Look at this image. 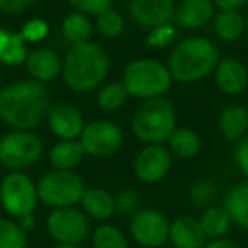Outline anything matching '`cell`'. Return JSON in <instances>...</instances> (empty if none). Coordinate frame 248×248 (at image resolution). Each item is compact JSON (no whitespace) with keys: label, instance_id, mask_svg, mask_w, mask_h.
Listing matches in <instances>:
<instances>
[{"label":"cell","instance_id":"d4e9b609","mask_svg":"<svg viewBox=\"0 0 248 248\" xmlns=\"http://www.w3.org/2000/svg\"><path fill=\"white\" fill-rule=\"evenodd\" d=\"M93 26L90 22L89 16L80 14V12L75 11L66 14L62 22V36L66 43H70V46L90 41Z\"/></svg>","mask_w":248,"mask_h":248},{"label":"cell","instance_id":"ab89813d","mask_svg":"<svg viewBox=\"0 0 248 248\" xmlns=\"http://www.w3.org/2000/svg\"><path fill=\"white\" fill-rule=\"evenodd\" d=\"M204 248H241L236 241L228 240V238H216L204 245Z\"/></svg>","mask_w":248,"mask_h":248},{"label":"cell","instance_id":"f1b7e54d","mask_svg":"<svg viewBox=\"0 0 248 248\" xmlns=\"http://www.w3.org/2000/svg\"><path fill=\"white\" fill-rule=\"evenodd\" d=\"M92 248H129V245L119 228L104 223L92 231Z\"/></svg>","mask_w":248,"mask_h":248},{"label":"cell","instance_id":"603a6c76","mask_svg":"<svg viewBox=\"0 0 248 248\" xmlns=\"http://www.w3.org/2000/svg\"><path fill=\"white\" fill-rule=\"evenodd\" d=\"M85 156L78 140H60L49 150V163L55 170H75Z\"/></svg>","mask_w":248,"mask_h":248},{"label":"cell","instance_id":"4316f807","mask_svg":"<svg viewBox=\"0 0 248 248\" xmlns=\"http://www.w3.org/2000/svg\"><path fill=\"white\" fill-rule=\"evenodd\" d=\"M169 150L179 158H194L201 150V138L190 128H175L169 138Z\"/></svg>","mask_w":248,"mask_h":248},{"label":"cell","instance_id":"d6986e66","mask_svg":"<svg viewBox=\"0 0 248 248\" xmlns=\"http://www.w3.org/2000/svg\"><path fill=\"white\" fill-rule=\"evenodd\" d=\"M217 129L224 140L238 143L248 133V109L241 104H230L223 107L217 116Z\"/></svg>","mask_w":248,"mask_h":248},{"label":"cell","instance_id":"836d02e7","mask_svg":"<svg viewBox=\"0 0 248 248\" xmlns=\"http://www.w3.org/2000/svg\"><path fill=\"white\" fill-rule=\"evenodd\" d=\"M114 204L121 216H133L140 209V196L133 189H123L114 196Z\"/></svg>","mask_w":248,"mask_h":248},{"label":"cell","instance_id":"8fae6325","mask_svg":"<svg viewBox=\"0 0 248 248\" xmlns=\"http://www.w3.org/2000/svg\"><path fill=\"white\" fill-rule=\"evenodd\" d=\"M170 221L153 207L138 209L129 219V234L141 248H160L169 241Z\"/></svg>","mask_w":248,"mask_h":248},{"label":"cell","instance_id":"8992f818","mask_svg":"<svg viewBox=\"0 0 248 248\" xmlns=\"http://www.w3.org/2000/svg\"><path fill=\"white\" fill-rule=\"evenodd\" d=\"M36 187L39 202L53 209L75 207L87 189L83 179L75 170H51L38 180Z\"/></svg>","mask_w":248,"mask_h":248},{"label":"cell","instance_id":"5b68a950","mask_svg":"<svg viewBox=\"0 0 248 248\" xmlns=\"http://www.w3.org/2000/svg\"><path fill=\"white\" fill-rule=\"evenodd\" d=\"M121 83L129 97L150 100L163 97V93L169 92L173 78L170 75L169 66L158 60L136 58L126 65Z\"/></svg>","mask_w":248,"mask_h":248},{"label":"cell","instance_id":"d590c367","mask_svg":"<svg viewBox=\"0 0 248 248\" xmlns=\"http://www.w3.org/2000/svg\"><path fill=\"white\" fill-rule=\"evenodd\" d=\"M48 32H49L48 22L43 21V19H31V21H28L24 24L21 34L28 45H34V43L43 41L48 36Z\"/></svg>","mask_w":248,"mask_h":248},{"label":"cell","instance_id":"4dcf8cb0","mask_svg":"<svg viewBox=\"0 0 248 248\" xmlns=\"http://www.w3.org/2000/svg\"><path fill=\"white\" fill-rule=\"evenodd\" d=\"M217 196V187L214 180L211 179H199L190 186L189 189V202L196 207H209L213 206L214 199Z\"/></svg>","mask_w":248,"mask_h":248},{"label":"cell","instance_id":"3957f363","mask_svg":"<svg viewBox=\"0 0 248 248\" xmlns=\"http://www.w3.org/2000/svg\"><path fill=\"white\" fill-rule=\"evenodd\" d=\"M219 62L221 53L216 43L202 36H190L173 48L167 66L173 82L189 85L214 73Z\"/></svg>","mask_w":248,"mask_h":248},{"label":"cell","instance_id":"7bdbcfd3","mask_svg":"<svg viewBox=\"0 0 248 248\" xmlns=\"http://www.w3.org/2000/svg\"><path fill=\"white\" fill-rule=\"evenodd\" d=\"M245 24H247V32H248V11H247V16H245Z\"/></svg>","mask_w":248,"mask_h":248},{"label":"cell","instance_id":"ffe728a7","mask_svg":"<svg viewBox=\"0 0 248 248\" xmlns=\"http://www.w3.org/2000/svg\"><path fill=\"white\" fill-rule=\"evenodd\" d=\"M82 211L87 217H92L97 221L109 219L112 214H116V204H114V196L109 190L102 187H90L85 189L80 201Z\"/></svg>","mask_w":248,"mask_h":248},{"label":"cell","instance_id":"e0dca14e","mask_svg":"<svg viewBox=\"0 0 248 248\" xmlns=\"http://www.w3.org/2000/svg\"><path fill=\"white\" fill-rule=\"evenodd\" d=\"M214 83L226 95H238L248 85V70L240 60L224 58L214 70Z\"/></svg>","mask_w":248,"mask_h":248},{"label":"cell","instance_id":"6da1fadb","mask_svg":"<svg viewBox=\"0 0 248 248\" xmlns=\"http://www.w3.org/2000/svg\"><path fill=\"white\" fill-rule=\"evenodd\" d=\"M49 107L48 89L36 80H21L0 89V121L12 129H34Z\"/></svg>","mask_w":248,"mask_h":248},{"label":"cell","instance_id":"1f68e13d","mask_svg":"<svg viewBox=\"0 0 248 248\" xmlns=\"http://www.w3.org/2000/svg\"><path fill=\"white\" fill-rule=\"evenodd\" d=\"M97 29L104 38H119L124 31L123 14L117 12L116 9H109V11L102 12L100 16H97Z\"/></svg>","mask_w":248,"mask_h":248},{"label":"cell","instance_id":"ba28073f","mask_svg":"<svg viewBox=\"0 0 248 248\" xmlns=\"http://www.w3.org/2000/svg\"><path fill=\"white\" fill-rule=\"evenodd\" d=\"M38 202V187L28 173L9 172L0 180V204L14 219L34 214Z\"/></svg>","mask_w":248,"mask_h":248},{"label":"cell","instance_id":"b9f144b4","mask_svg":"<svg viewBox=\"0 0 248 248\" xmlns=\"http://www.w3.org/2000/svg\"><path fill=\"white\" fill-rule=\"evenodd\" d=\"M51 248H83L82 245H62V243H56L53 245Z\"/></svg>","mask_w":248,"mask_h":248},{"label":"cell","instance_id":"8d00e7d4","mask_svg":"<svg viewBox=\"0 0 248 248\" xmlns=\"http://www.w3.org/2000/svg\"><path fill=\"white\" fill-rule=\"evenodd\" d=\"M233 162L236 165V169L240 170L241 175H245L248 179V135L243 140L236 143L233 152Z\"/></svg>","mask_w":248,"mask_h":248},{"label":"cell","instance_id":"f35d334b","mask_svg":"<svg viewBox=\"0 0 248 248\" xmlns=\"http://www.w3.org/2000/svg\"><path fill=\"white\" fill-rule=\"evenodd\" d=\"M211 2L219 11H240L241 7L248 5V0H211Z\"/></svg>","mask_w":248,"mask_h":248},{"label":"cell","instance_id":"60d3db41","mask_svg":"<svg viewBox=\"0 0 248 248\" xmlns=\"http://www.w3.org/2000/svg\"><path fill=\"white\" fill-rule=\"evenodd\" d=\"M17 221V224L22 228V230L28 233V231H31V230H34V226H36V217H34V214H29V216H24V217H19V219H16Z\"/></svg>","mask_w":248,"mask_h":248},{"label":"cell","instance_id":"5bb4252c","mask_svg":"<svg viewBox=\"0 0 248 248\" xmlns=\"http://www.w3.org/2000/svg\"><path fill=\"white\" fill-rule=\"evenodd\" d=\"M49 131L60 140H78L85 128V117L78 107L72 104H56L46 114Z\"/></svg>","mask_w":248,"mask_h":248},{"label":"cell","instance_id":"277c9868","mask_svg":"<svg viewBox=\"0 0 248 248\" xmlns=\"http://www.w3.org/2000/svg\"><path fill=\"white\" fill-rule=\"evenodd\" d=\"M177 128L175 106L165 97L143 100L131 117V133L145 145H163Z\"/></svg>","mask_w":248,"mask_h":248},{"label":"cell","instance_id":"2e32d148","mask_svg":"<svg viewBox=\"0 0 248 248\" xmlns=\"http://www.w3.org/2000/svg\"><path fill=\"white\" fill-rule=\"evenodd\" d=\"M211 0H180L175 7L173 24L182 29H201L214 19Z\"/></svg>","mask_w":248,"mask_h":248},{"label":"cell","instance_id":"4fadbf2b","mask_svg":"<svg viewBox=\"0 0 248 248\" xmlns=\"http://www.w3.org/2000/svg\"><path fill=\"white\" fill-rule=\"evenodd\" d=\"M175 0H128V12L131 19L143 29L173 24Z\"/></svg>","mask_w":248,"mask_h":248},{"label":"cell","instance_id":"30bf717a","mask_svg":"<svg viewBox=\"0 0 248 248\" xmlns=\"http://www.w3.org/2000/svg\"><path fill=\"white\" fill-rule=\"evenodd\" d=\"M46 230L56 243L82 245L90 233V223L83 211L77 207H60L48 214Z\"/></svg>","mask_w":248,"mask_h":248},{"label":"cell","instance_id":"7402d4cb","mask_svg":"<svg viewBox=\"0 0 248 248\" xmlns=\"http://www.w3.org/2000/svg\"><path fill=\"white\" fill-rule=\"evenodd\" d=\"M28 55V43L24 41L21 32L0 28V65H22V63H26Z\"/></svg>","mask_w":248,"mask_h":248},{"label":"cell","instance_id":"484cf974","mask_svg":"<svg viewBox=\"0 0 248 248\" xmlns=\"http://www.w3.org/2000/svg\"><path fill=\"white\" fill-rule=\"evenodd\" d=\"M201 228H202L204 234L211 240L216 238H224V234L230 231L231 228V217L226 213L223 206H209L202 211L199 217Z\"/></svg>","mask_w":248,"mask_h":248},{"label":"cell","instance_id":"d6a6232c","mask_svg":"<svg viewBox=\"0 0 248 248\" xmlns=\"http://www.w3.org/2000/svg\"><path fill=\"white\" fill-rule=\"evenodd\" d=\"M177 38V28L173 24H165L153 28L146 36V48L150 49H163L170 46Z\"/></svg>","mask_w":248,"mask_h":248},{"label":"cell","instance_id":"52a82bcc","mask_svg":"<svg viewBox=\"0 0 248 248\" xmlns=\"http://www.w3.org/2000/svg\"><path fill=\"white\" fill-rule=\"evenodd\" d=\"M43 140L31 131L12 129L0 138V165L11 172H24L41 160Z\"/></svg>","mask_w":248,"mask_h":248},{"label":"cell","instance_id":"7c38bea8","mask_svg":"<svg viewBox=\"0 0 248 248\" xmlns=\"http://www.w3.org/2000/svg\"><path fill=\"white\" fill-rule=\"evenodd\" d=\"M172 169V153L163 145H145L133 160V173L141 184H156Z\"/></svg>","mask_w":248,"mask_h":248},{"label":"cell","instance_id":"e575fe53","mask_svg":"<svg viewBox=\"0 0 248 248\" xmlns=\"http://www.w3.org/2000/svg\"><path fill=\"white\" fill-rule=\"evenodd\" d=\"M66 4L75 12L85 16H100L112 9V0H66Z\"/></svg>","mask_w":248,"mask_h":248},{"label":"cell","instance_id":"9a60e30c","mask_svg":"<svg viewBox=\"0 0 248 248\" xmlns=\"http://www.w3.org/2000/svg\"><path fill=\"white\" fill-rule=\"evenodd\" d=\"M24 65L31 80L46 85L53 82L58 75H62L63 60L51 48H38L29 51Z\"/></svg>","mask_w":248,"mask_h":248},{"label":"cell","instance_id":"9c48e42d","mask_svg":"<svg viewBox=\"0 0 248 248\" xmlns=\"http://www.w3.org/2000/svg\"><path fill=\"white\" fill-rule=\"evenodd\" d=\"M78 141L85 155L106 158L121 150L124 143V133L119 124L109 119H97L85 124Z\"/></svg>","mask_w":248,"mask_h":248},{"label":"cell","instance_id":"cb8c5ba5","mask_svg":"<svg viewBox=\"0 0 248 248\" xmlns=\"http://www.w3.org/2000/svg\"><path fill=\"white\" fill-rule=\"evenodd\" d=\"M214 32L224 43H234L247 32L245 16L240 11H219L214 16Z\"/></svg>","mask_w":248,"mask_h":248},{"label":"cell","instance_id":"ac0fdd59","mask_svg":"<svg viewBox=\"0 0 248 248\" xmlns=\"http://www.w3.org/2000/svg\"><path fill=\"white\" fill-rule=\"evenodd\" d=\"M169 241L173 248H204L207 236L201 228L199 219L182 214L170 221Z\"/></svg>","mask_w":248,"mask_h":248},{"label":"cell","instance_id":"f546056e","mask_svg":"<svg viewBox=\"0 0 248 248\" xmlns=\"http://www.w3.org/2000/svg\"><path fill=\"white\" fill-rule=\"evenodd\" d=\"M0 248H28V233L16 219L0 216Z\"/></svg>","mask_w":248,"mask_h":248},{"label":"cell","instance_id":"7a4b0ae2","mask_svg":"<svg viewBox=\"0 0 248 248\" xmlns=\"http://www.w3.org/2000/svg\"><path fill=\"white\" fill-rule=\"evenodd\" d=\"M110 70V58L100 45L87 41L73 45L63 58L62 77L70 90L78 93L102 87Z\"/></svg>","mask_w":248,"mask_h":248},{"label":"cell","instance_id":"44dd1931","mask_svg":"<svg viewBox=\"0 0 248 248\" xmlns=\"http://www.w3.org/2000/svg\"><path fill=\"white\" fill-rule=\"evenodd\" d=\"M223 207L230 214L231 223L248 231V180L234 184L223 197Z\"/></svg>","mask_w":248,"mask_h":248},{"label":"cell","instance_id":"74e56055","mask_svg":"<svg viewBox=\"0 0 248 248\" xmlns=\"http://www.w3.org/2000/svg\"><path fill=\"white\" fill-rule=\"evenodd\" d=\"M38 0H0V12L4 14H21L22 11L32 7Z\"/></svg>","mask_w":248,"mask_h":248},{"label":"cell","instance_id":"83f0119b","mask_svg":"<svg viewBox=\"0 0 248 248\" xmlns=\"http://www.w3.org/2000/svg\"><path fill=\"white\" fill-rule=\"evenodd\" d=\"M128 92L121 82L104 83L97 92V106L106 112H117L128 100Z\"/></svg>","mask_w":248,"mask_h":248}]
</instances>
